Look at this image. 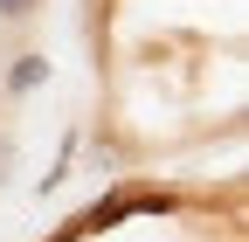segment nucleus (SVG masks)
I'll return each instance as SVG.
<instances>
[{"label":"nucleus","instance_id":"nucleus-1","mask_svg":"<svg viewBox=\"0 0 249 242\" xmlns=\"http://www.w3.org/2000/svg\"><path fill=\"white\" fill-rule=\"evenodd\" d=\"M42 76H49V63H42V55H21V63H14V76H7V83H14V90H35Z\"/></svg>","mask_w":249,"mask_h":242},{"label":"nucleus","instance_id":"nucleus-3","mask_svg":"<svg viewBox=\"0 0 249 242\" xmlns=\"http://www.w3.org/2000/svg\"><path fill=\"white\" fill-rule=\"evenodd\" d=\"M0 166H7V145H0Z\"/></svg>","mask_w":249,"mask_h":242},{"label":"nucleus","instance_id":"nucleus-2","mask_svg":"<svg viewBox=\"0 0 249 242\" xmlns=\"http://www.w3.org/2000/svg\"><path fill=\"white\" fill-rule=\"evenodd\" d=\"M35 7H42V0H0V21H28Z\"/></svg>","mask_w":249,"mask_h":242}]
</instances>
